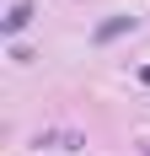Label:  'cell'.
Masks as SVG:
<instances>
[{"label":"cell","mask_w":150,"mask_h":156,"mask_svg":"<svg viewBox=\"0 0 150 156\" xmlns=\"http://www.w3.org/2000/svg\"><path fill=\"white\" fill-rule=\"evenodd\" d=\"M123 32H134V16H113V22H102V27H97V43H113V38H123Z\"/></svg>","instance_id":"6da1fadb"},{"label":"cell","mask_w":150,"mask_h":156,"mask_svg":"<svg viewBox=\"0 0 150 156\" xmlns=\"http://www.w3.org/2000/svg\"><path fill=\"white\" fill-rule=\"evenodd\" d=\"M27 22H32V0H16L11 11H5V32H22Z\"/></svg>","instance_id":"7a4b0ae2"},{"label":"cell","mask_w":150,"mask_h":156,"mask_svg":"<svg viewBox=\"0 0 150 156\" xmlns=\"http://www.w3.org/2000/svg\"><path fill=\"white\" fill-rule=\"evenodd\" d=\"M139 81H145V86H150V65H145V70H139Z\"/></svg>","instance_id":"3957f363"}]
</instances>
